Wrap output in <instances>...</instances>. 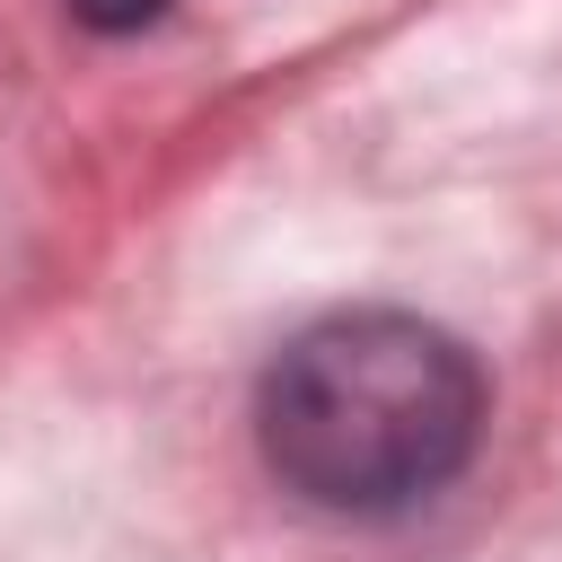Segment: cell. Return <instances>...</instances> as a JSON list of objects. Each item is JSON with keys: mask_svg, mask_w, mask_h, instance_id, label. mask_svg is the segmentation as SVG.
I'll use <instances>...</instances> for the list:
<instances>
[{"mask_svg": "<svg viewBox=\"0 0 562 562\" xmlns=\"http://www.w3.org/2000/svg\"><path fill=\"white\" fill-rule=\"evenodd\" d=\"M483 439L474 351L404 307H342L290 334L255 386V448L281 492L334 518H386L465 474Z\"/></svg>", "mask_w": 562, "mask_h": 562, "instance_id": "cell-1", "label": "cell"}, {"mask_svg": "<svg viewBox=\"0 0 562 562\" xmlns=\"http://www.w3.org/2000/svg\"><path fill=\"white\" fill-rule=\"evenodd\" d=\"M88 26H140V18H158V0H70Z\"/></svg>", "mask_w": 562, "mask_h": 562, "instance_id": "cell-2", "label": "cell"}]
</instances>
